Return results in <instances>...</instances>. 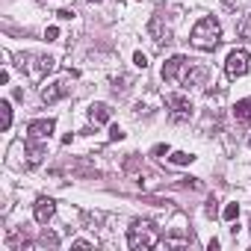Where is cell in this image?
<instances>
[{"instance_id": "3957f363", "label": "cell", "mask_w": 251, "mask_h": 251, "mask_svg": "<svg viewBox=\"0 0 251 251\" xmlns=\"http://www.w3.org/2000/svg\"><path fill=\"white\" fill-rule=\"evenodd\" d=\"M53 68H56V59L53 56H21V71H27L30 80H42Z\"/></svg>"}, {"instance_id": "e0dca14e", "label": "cell", "mask_w": 251, "mask_h": 251, "mask_svg": "<svg viewBox=\"0 0 251 251\" xmlns=\"http://www.w3.org/2000/svg\"><path fill=\"white\" fill-rule=\"evenodd\" d=\"M222 216H225V222H233V219H236V216H239V204H227V207H225V213H222Z\"/></svg>"}, {"instance_id": "8992f818", "label": "cell", "mask_w": 251, "mask_h": 251, "mask_svg": "<svg viewBox=\"0 0 251 251\" xmlns=\"http://www.w3.org/2000/svg\"><path fill=\"white\" fill-rule=\"evenodd\" d=\"M53 213H56L53 198H39V201H36V207H33V216H36V222H39V225H48Z\"/></svg>"}, {"instance_id": "5bb4252c", "label": "cell", "mask_w": 251, "mask_h": 251, "mask_svg": "<svg viewBox=\"0 0 251 251\" xmlns=\"http://www.w3.org/2000/svg\"><path fill=\"white\" fill-rule=\"evenodd\" d=\"M0 115H3V130H9L12 127V103L9 100L0 103Z\"/></svg>"}, {"instance_id": "ac0fdd59", "label": "cell", "mask_w": 251, "mask_h": 251, "mask_svg": "<svg viewBox=\"0 0 251 251\" xmlns=\"http://www.w3.org/2000/svg\"><path fill=\"white\" fill-rule=\"evenodd\" d=\"M109 139H112V142H121V139H124V130L118 127V124H112V127H109Z\"/></svg>"}, {"instance_id": "ffe728a7", "label": "cell", "mask_w": 251, "mask_h": 251, "mask_svg": "<svg viewBox=\"0 0 251 251\" xmlns=\"http://www.w3.org/2000/svg\"><path fill=\"white\" fill-rule=\"evenodd\" d=\"M133 62H136V65H139V68H145V65H148V56H145V53H142V50H139V53H136V56H133Z\"/></svg>"}, {"instance_id": "4fadbf2b", "label": "cell", "mask_w": 251, "mask_h": 251, "mask_svg": "<svg viewBox=\"0 0 251 251\" xmlns=\"http://www.w3.org/2000/svg\"><path fill=\"white\" fill-rule=\"evenodd\" d=\"M151 33H154V42H157V45H169V42H172L169 27L163 30V18H154V21H151Z\"/></svg>"}, {"instance_id": "7a4b0ae2", "label": "cell", "mask_w": 251, "mask_h": 251, "mask_svg": "<svg viewBox=\"0 0 251 251\" xmlns=\"http://www.w3.org/2000/svg\"><path fill=\"white\" fill-rule=\"evenodd\" d=\"M160 242V233L151 222H133L130 230H127V245L133 251H145V248H154Z\"/></svg>"}, {"instance_id": "5b68a950", "label": "cell", "mask_w": 251, "mask_h": 251, "mask_svg": "<svg viewBox=\"0 0 251 251\" xmlns=\"http://www.w3.org/2000/svg\"><path fill=\"white\" fill-rule=\"evenodd\" d=\"M166 106L172 109V118L175 121H186L192 115V100L186 95H169L166 98Z\"/></svg>"}, {"instance_id": "277c9868", "label": "cell", "mask_w": 251, "mask_h": 251, "mask_svg": "<svg viewBox=\"0 0 251 251\" xmlns=\"http://www.w3.org/2000/svg\"><path fill=\"white\" fill-rule=\"evenodd\" d=\"M225 74H227V80H236V77L248 74V53L245 50H230L227 59H225Z\"/></svg>"}, {"instance_id": "7c38bea8", "label": "cell", "mask_w": 251, "mask_h": 251, "mask_svg": "<svg viewBox=\"0 0 251 251\" xmlns=\"http://www.w3.org/2000/svg\"><path fill=\"white\" fill-rule=\"evenodd\" d=\"M233 115H236V121H239V124H251V98H242V100H236V106H233Z\"/></svg>"}, {"instance_id": "52a82bcc", "label": "cell", "mask_w": 251, "mask_h": 251, "mask_svg": "<svg viewBox=\"0 0 251 251\" xmlns=\"http://www.w3.org/2000/svg\"><path fill=\"white\" fill-rule=\"evenodd\" d=\"M27 133L36 136V139H48V136L53 133V118H36V121H30Z\"/></svg>"}, {"instance_id": "d6986e66", "label": "cell", "mask_w": 251, "mask_h": 251, "mask_svg": "<svg viewBox=\"0 0 251 251\" xmlns=\"http://www.w3.org/2000/svg\"><path fill=\"white\" fill-rule=\"evenodd\" d=\"M45 39H48V42H56V39H59V30H56V27H48V30H45Z\"/></svg>"}, {"instance_id": "8fae6325", "label": "cell", "mask_w": 251, "mask_h": 251, "mask_svg": "<svg viewBox=\"0 0 251 251\" xmlns=\"http://www.w3.org/2000/svg\"><path fill=\"white\" fill-rule=\"evenodd\" d=\"M109 115H112V109H109L106 103H92V106H89V118H92V124H106Z\"/></svg>"}, {"instance_id": "7402d4cb", "label": "cell", "mask_w": 251, "mask_h": 251, "mask_svg": "<svg viewBox=\"0 0 251 251\" xmlns=\"http://www.w3.org/2000/svg\"><path fill=\"white\" fill-rule=\"evenodd\" d=\"M86 3H98V0H86Z\"/></svg>"}, {"instance_id": "2e32d148", "label": "cell", "mask_w": 251, "mask_h": 251, "mask_svg": "<svg viewBox=\"0 0 251 251\" xmlns=\"http://www.w3.org/2000/svg\"><path fill=\"white\" fill-rule=\"evenodd\" d=\"M204 77H207V71H204V68H195V71H189V74L183 77V83L192 86V83H198V80H204Z\"/></svg>"}, {"instance_id": "9a60e30c", "label": "cell", "mask_w": 251, "mask_h": 251, "mask_svg": "<svg viewBox=\"0 0 251 251\" xmlns=\"http://www.w3.org/2000/svg\"><path fill=\"white\" fill-rule=\"evenodd\" d=\"M192 160H195V157L186 154V151H175V154H172V163H175V166H189Z\"/></svg>"}, {"instance_id": "6da1fadb", "label": "cell", "mask_w": 251, "mask_h": 251, "mask_svg": "<svg viewBox=\"0 0 251 251\" xmlns=\"http://www.w3.org/2000/svg\"><path fill=\"white\" fill-rule=\"evenodd\" d=\"M222 42V27L213 15H204L195 27H192V45L198 50H216V45Z\"/></svg>"}, {"instance_id": "44dd1931", "label": "cell", "mask_w": 251, "mask_h": 251, "mask_svg": "<svg viewBox=\"0 0 251 251\" xmlns=\"http://www.w3.org/2000/svg\"><path fill=\"white\" fill-rule=\"evenodd\" d=\"M56 15H59V18H62V21H71V18H74V12H71V9H59V12H56Z\"/></svg>"}, {"instance_id": "30bf717a", "label": "cell", "mask_w": 251, "mask_h": 251, "mask_svg": "<svg viewBox=\"0 0 251 251\" xmlns=\"http://www.w3.org/2000/svg\"><path fill=\"white\" fill-rule=\"evenodd\" d=\"M42 157H45V145H39L36 136H27V163L30 166H39Z\"/></svg>"}, {"instance_id": "ba28073f", "label": "cell", "mask_w": 251, "mask_h": 251, "mask_svg": "<svg viewBox=\"0 0 251 251\" xmlns=\"http://www.w3.org/2000/svg\"><path fill=\"white\" fill-rule=\"evenodd\" d=\"M192 59H186V56H172L166 65H163V80L166 83H172V80H177V74H180V68L183 65H189Z\"/></svg>"}, {"instance_id": "9c48e42d", "label": "cell", "mask_w": 251, "mask_h": 251, "mask_svg": "<svg viewBox=\"0 0 251 251\" xmlns=\"http://www.w3.org/2000/svg\"><path fill=\"white\" fill-rule=\"evenodd\" d=\"M65 95H68V86H65L62 80H56V83H50V86L42 89V100H45V103H56V100L65 98Z\"/></svg>"}]
</instances>
